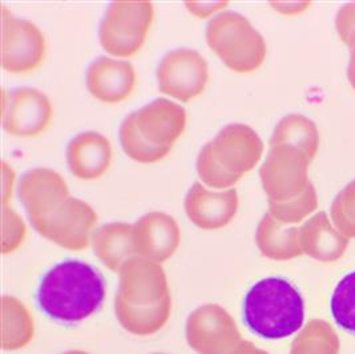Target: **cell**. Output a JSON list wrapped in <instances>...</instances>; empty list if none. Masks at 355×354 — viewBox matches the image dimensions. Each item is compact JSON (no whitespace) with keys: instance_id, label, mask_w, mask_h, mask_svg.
Segmentation results:
<instances>
[{"instance_id":"18","label":"cell","mask_w":355,"mask_h":354,"mask_svg":"<svg viewBox=\"0 0 355 354\" xmlns=\"http://www.w3.org/2000/svg\"><path fill=\"white\" fill-rule=\"evenodd\" d=\"M330 310L339 328L355 336V271L346 274L337 284L331 296Z\"/></svg>"},{"instance_id":"9","label":"cell","mask_w":355,"mask_h":354,"mask_svg":"<svg viewBox=\"0 0 355 354\" xmlns=\"http://www.w3.org/2000/svg\"><path fill=\"white\" fill-rule=\"evenodd\" d=\"M53 116L49 97L30 87L3 90V128L19 137H33L49 128Z\"/></svg>"},{"instance_id":"21","label":"cell","mask_w":355,"mask_h":354,"mask_svg":"<svg viewBox=\"0 0 355 354\" xmlns=\"http://www.w3.org/2000/svg\"><path fill=\"white\" fill-rule=\"evenodd\" d=\"M331 220L347 239H355V180L339 192L330 208Z\"/></svg>"},{"instance_id":"8","label":"cell","mask_w":355,"mask_h":354,"mask_svg":"<svg viewBox=\"0 0 355 354\" xmlns=\"http://www.w3.org/2000/svg\"><path fill=\"white\" fill-rule=\"evenodd\" d=\"M156 76L160 92L188 103L204 92L209 81V65L194 49H175L162 58Z\"/></svg>"},{"instance_id":"2","label":"cell","mask_w":355,"mask_h":354,"mask_svg":"<svg viewBox=\"0 0 355 354\" xmlns=\"http://www.w3.org/2000/svg\"><path fill=\"white\" fill-rule=\"evenodd\" d=\"M243 322L256 336L282 339L297 333L305 321L304 298L291 281L268 277L256 283L243 300Z\"/></svg>"},{"instance_id":"24","label":"cell","mask_w":355,"mask_h":354,"mask_svg":"<svg viewBox=\"0 0 355 354\" xmlns=\"http://www.w3.org/2000/svg\"><path fill=\"white\" fill-rule=\"evenodd\" d=\"M187 4V7H188V10L194 14L196 17H209L211 12H216V11H218V10H221V8H225L226 1H218V3H213V1H209V3H197V1H187L185 3Z\"/></svg>"},{"instance_id":"6","label":"cell","mask_w":355,"mask_h":354,"mask_svg":"<svg viewBox=\"0 0 355 354\" xmlns=\"http://www.w3.org/2000/svg\"><path fill=\"white\" fill-rule=\"evenodd\" d=\"M310 159L304 151L293 145L270 146L259 168L262 187L269 203H286L304 194L309 180Z\"/></svg>"},{"instance_id":"14","label":"cell","mask_w":355,"mask_h":354,"mask_svg":"<svg viewBox=\"0 0 355 354\" xmlns=\"http://www.w3.org/2000/svg\"><path fill=\"white\" fill-rule=\"evenodd\" d=\"M20 199L28 210L58 204L69 197L64 177L49 168H35L26 172L19 183Z\"/></svg>"},{"instance_id":"11","label":"cell","mask_w":355,"mask_h":354,"mask_svg":"<svg viewBox=\"0 0 355 354\" xmlns=\"http://www.w3.org/2000/svg\"><path fill=\"white\" fill-rule=\"evenodd\" d=\"M136 85L135 67L127 60L98 56L87 69V88L91 95L108 104L121 103Z\"/></svg>"},{"instance_id":"15","label":"cell","mask_w":355,"mask_h":354,"mask_svg":"<svg viewBox=\"0 0 355 354\" xmlns=\"http://www.w3.org/2000/svg\"><path fill=\"white\" fill-rule=\"evenodd\" d=\"M189 214L201 224H220L233 214L237 207V191L210 192L201 183L196 181L185 200Z\"/></svg>"},{"instance_id":"19","label":"cell","mask_w":355,"mask_h":354,"mask_svg":"<svg viewBox=\"0 0 355 354\" xmlns=\"http://www.w3.org/2000/svg\"><path fill=\"white\" fill-rule=\"evenodd\" d=\"M300 345L298 353L339 354V338L334 328L322 320H313L297 339Z\"/></svg>"},{"instance_id":"3","label":"cell","mask_w":355,"mask_h":354,"mask_svg":"<svg viewBox=\"0 0 355 354\" xmlns=\"http://www.w3.org/2000/svg\"><path fill=\"white\" fill-rule=\"evenodd\" d=\"M263 153L259 133L249 126L233 123L198 153L197 172L204 184L211 188H227L252 171Z\"/></svg>"},{"instance_id":"12","label":"cell","mask_w":355,"mask_h":354,"mask_svg":"<svg viewBox=\"0 0 355 354\" xmlns=\"http://www.w3.org/2000/svg\"><path fill=\"white\" fill-rule=\"evenodd\" d=\"M67 162L71 172L83 180L103 176L111 167V142L95 130L76 135L67 145Z\"/></svg>"},{"instance_id":"4","label":"cell","mask_w":355,"mask_h":354,"mask_svg":"<svg viewBox=\"0 0 355 354\" xmlns=\"http://www.w3.org/2000/svg\"><path fill=\"white\" fill-rule=\"evenodd\" d=\"M205 36L210 49L234 72H253L266 58L265 39L239 12L224 11L214 15L207 26Z\"/></svg>"},{"instance_id":"7","label":"cell","mask_w":355,"mask_h":354,"mask_svg":"<svg viewBox=\"0 0 355 354\" xmlns=\"http://www.w3.org/2000/svg\"><path fill=\"white\" fill-rule=\"evenodd\" d=\"M47 42L33 22L17 19L1 7V65L11 74H28L44 62Z\"/></svg>"},{"instance_id":"22","label":"cell","mask_w":355,"mask_h":354,"mask_svg":"<svg viewBox=\"0 0 355 354\" xmlns=\"http://www.w3.org/2000/svg\"><path fill=\"white\" fill-rule=\"evenodd\" d=\"M318 200L314 185L310 183L304 194L286 203H270V210L278 219L284 221L297 223L317 210Z\"/></svg>"},{"instance_id":"10","label":"cell","mask_w":355,"mask_h":354,"mask_svg":"<svg viewBox=\"0 0 355 354\" xmlns=\"http://www.w3.org/2000/svg\"><path fill=\"white\" fill-rule=\"evenodd\" d=\"M130 116L148 142L165 148H172L187 127L184 107L162 97L130 113Z\"/></svg>"},{"instance_id":"13","label":"cell","mask_w":355,"mask_h":354,"mask_svg":"<svg viewBox=\"0 0 355 354\" xmlns=\"http://www.w3.org/2000/svg\"><path fill=\"white\" fill-rule=\"evenodd\" d=\"M302 249L309 256L323 262L338 261L346 253L350 239L331 226L326 212L313 216L301 228Z\"/></svg>"},{"instance_id":"20","label":"cell","mask_w":355,"mask_h":354,"mask_svg":"<svg viewBox=\"0 0 355 354\" xmlns=\"http://www.w3.org/2000/svg\"><path fill=\"white\" fill-rule=\"evenodd\" d=\"M295 229L286 230L282 235H277V224L266 216L259 229V242L268 256L275 258H289L298 256L302 249L295 242Z\"/></svg>"},{"instance_id":"1","label":"cell","mask_w":355,"mask_h":354,"mask_svg":"<svg viewBox=\"0 0 355 354\" xmlns=\"http://www.w3.org/2000/svg\"><path fill=\"white\" fill-rule=\"evenodd\" d=\"M105 298V280L92 265L65 260L40 280L36 304L53 321L73 325L96 313Z\"/></svg>"},{"instance_id":"23","label":"cell","mask_w":355,"mask_h":354,"mask_svg":"<svg viewBox=\"0 0 355 354\" xmlns=\"http://www.w3.org/2000/svg\"><path fill=\"white\" fill-rule=\"evenodd\" d=\"M337 30L340 39L350 49V62L347 78L355 90V4H347L339 10L337 17Z\"/></svg>"},{"instance_id":"17","label":"cell","mask_w":355,"mask_h":354,"mask_svg":"<svg viewBox=\"0 0 355 354\" xmlns=\"http://www.w3.org/2000/svg\"><path fill=\"white\" fill-rule=\"evenodd\" d=\"M120 143L124 152L130 159L143 164H150L160 161L171 152L172 148H165L152 144L141 135V132L135 126L130 115L124 119L119 129Z\"/></svg>"},{"instance_id":"16","label":"cell","mask_w":355,"mask_h":354,"mask_svg":"<svg viewBox=\"0 0 355 354\" xmlns=\"http://www.w3.org/2000/svg\"><path fill=\"white\" fill-rule=\"evenodd\" d=\"M269 144L270 146L282 144L297 146L313 160L318 151L320 133L317 126L306 116L293 113L278 121Z\"/></svg>"},{"instance_id":"5","label":"cell","mask_w":355,"mask_h":354,"mask_svg":"<svg viewBox=\"0 0 355 354\" xmlns=\"http://www.w3.org/2000/svg\"><path fill=\"white\" fill-rule=\"evenodd\" d=\"M155 10L148 0L112 1L100 23V44L117 58H130L144 46Z\"/></svg>"}]
</instances>
